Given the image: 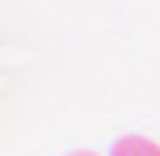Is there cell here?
<instances>
[{
  "instance_id": "1",
  "label": "cell",
  "mask_w": 160,
  "mask_h": 156,
  "mask_svg": "<svg viewBox=\"0 0 160 156\" xmlns=\"http://www.w3.org/2000/svg\"><path fill=\"white\" fill-rule=\"evenodd\" d=\"M110 156H160V143H152L148 135H122Z\"/></svg>"
},
{
  "instance_id": "2",
  "label": "cell",
  "mask_w": 160,
  "mask_h": 156,
  "mask_svg": "<svg viewBox=\"0 0 160 156\" xmlns=\"http://www.w3.org/2000/svg\"><path fill=\"white\" fill-rule=\"evenodd\" d=\"M72 156H97V152H72Z\"/></svg>"
}]
</instances>
